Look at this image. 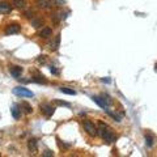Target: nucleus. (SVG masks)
Segmentation results:
<instances>
[{
  "label": "nucleus",
  "mask_w": 157,
  "mask_h": 157,
  "mask_svg": "<svg viewBox=\"0 0 157 157\" xmlns=\"http://www.w3.org/2000/svg\"><path fill=\"white\" fill-rule=\"evenodd\" d=\"M22 71H24L22 67H20V66H12V67H9V72H11V75L13 77H16V79L21 77Z\"/></svg>",
  "instance_id": "nucleus-6"
},
{
  "label": "nucleus",
  "mask_w": 157,
  "mask_h": 157,
  "mask_svg": "<svg viewBox=\"0 0 157 157\" xmlns=\"http://www.w3.org/2000/svg\"><path fill=\"white\" fill-rule=\"evenodd\" d=\"M39 107H41V111H42L47 118L51 117V115L54 114V111H55V109L52 107V106L50 105V103H42V105H41Z\"/></svg>",
  "instance_id": "nucleus-4"
},
{
  "label": "nucleus",
  "mask_w": 157,
  "mask_h": 157,
  "mask_svg": "<svg viewBox=\"0 0 157 157\" xmlns=\"http://www.w3.org/2000/svg\"><path fill=\"white\" fill-rule=\"evenodd\" d=\"M21 31V26L18 24H11L5 28V34L11 35V34H18Z\"/></svg>",
  "instance_id": "nucleus-3"
},
{
  "label": "nucleus",
  "mask_w": 157,
  "mask_h": 157,
  "mask_svg": "<svg viewBox=\"0 0 157 157\" xmlns=\"http://www.w3.org/2000/svg\"><path fill=\"white\" fill-rule=\"evenodd\" d=\"M84 130L86 131V134L89 136H96L97 135V126L94 124L93 122H90V120H85L84 122Z\"/></svg>",
  "instance_id": "nucleus-2"
},
{
  "label": "nucleus",
  "mask_w": 157,
  "mask_h": 157,
  "mask_svg": "<svg viewBox=\"0 0 157 157\" xmlns=\"http://www.w3.org/2000/svg\"><path fill=\"white\" fill-rule=\"evenodd\" d=\"M101 97H102V98H103V101H105V102H106V103H107V105H111V103H113L111 98L109 97L107 94H102V96H101Z\"/></svg>",
  "instance_id": "nucleus-22"
},
{
  "label": "nucleus",
  "mask_w": 157,
  "mask_h": 157,
  "mask_svg": "<svg viewBox=\"0 0 157 157\" xmlns=\"http://www.w3.org/2000/svg\"><path fill=\"white\" fill-rule=\"evenodd\" d=\"M60 92L64 94H68V96H75V94H76V90L69 89V88H60Z\"/></svg>",
  "instance_id": "nucleus-18"
},
{
  "label": "nucleus",
  "mask_w": 157,
  "mask_h": 157,
  "mask_svg": "<svg viewBox=\"0 0 157 157\" xmlns=\"http://www.w3.org/2000/svg\"><path fill=\"white\" fill-rule=\"evenodd\" d=\"M55 102H56V105H59V106H66V107H71V103H69V102H66V101L55 100Z\"/></svg>",
  "instance_id": "nucleus-21"
},
{
  "label": "nucleus",
  "mask_w": 157,
  "mask_h": 157,
  "mask_svg": "<svg viewBox=\"0 0 157 157\" xmlns=\"http://www.w3.org/2000/svg\"><path fill=\"white\" fill-rule=\"evenodd\" d=\"M43 156L45 157H51V156H54V152L50 151V149H47V151L43 152Z\"/></svg>",
  "instance_id": "nucleus-23"
},
{
  "label": "nucleus",
  "mask_w": 157,
  "mask_h": 157,
  "mask_svg": "<svg viewBox=\"0 0 157 157\" xmlns=\"http://www.w3.org/2000/svg\"><path fill=\"white\" fill-rule=\"evenodd\" d=\"M31 81H34V83H39V84H46V83H47V80H46L43 76L34 77V79H31Z\"/></svg>",
  "instance_id": "nucleus-20"
},
{
  "label": "nucleus",
  "mask_w": 157,
  "mask_h": 157,
  "mask_svg": "<svg viewBox=\"0 0 157 157\" xmlns=\"http://www.w3.org/2000/svg\"><path fill=\"white\" fill-rule=\"evenodd\" d=\"M145 144H147L148 147H153V144H154V137H153V135L145 134Z\"/></svg>",
  "instance_id": "nucleus-15"
},
{
  "label": "nucleus",
  "mask_w": 157,
  "mask_h": 157,
  "mask_svg": "<svg viewBox=\"0 0 157 157\" xmlns=\"http://www.w3.org/2000/svg\"><path fill=\"white\" fill-rule=\"evenodd\" d=\"M13 93L18 97H34V93L30 92L29 89H26L25 86H16L13 89Z\"/></svg>",
  "instance_id": "nucleus-1"
},
{
  "label": "nucleus",
  "mask_w": 157,
  "mask_h": 157,
  "mask_svg": "<svg viewBox=\"0 0 157 157\" xmlns=\"http://www.w3.org/2000/svg\"><path fill=\"white\" fill-rule=\"evenodd\" d=\"M50 71H51L52 75H58V73H59V72L56 71V68H55V67H50Z\"/></svg>",
  "instance_id": "nucleus-26"
},
{
  "label": "nucleus",
  "mask_w": 157,
  "mask_h": 157,
  "mask_svg": "<svg viewBox=\"0 0 157 157\" xmlns=\"http://www.w3.org/2000/svg\"><path fill=\"white\" fill-rule=\"evenodd\" d=\"M102 139L105 140V141H106V143H107V144H111V143H114V141H115V139H117V136H115V134H114V132H111V131H110V130L107 128V130H106V131L102 134Z\"/></svg>",
  "instance_id": "nucleus-5"
},
{
  "label": "nucleus",
  "mask_w": 157,
  "mask_h": 157,
  "mask_svg": "<svg viewBox=\"0 0 157 157\" xmlns=\"http://www.w3.org/2000/svg\"><path fill=\"white\" fill-rule=\"evenodd\" d=\"M38 62H39V63H45L46 62V56H45V55H41V56H38Z\"/></svg>",
  "instance_id": "nucleus-25"
},
{
  "label": "nucleus",
  "mask_w": 157,
  "mask_h": 157,
  "mask_svg": "<svg viewBox=\"0 0 157 157\" xmlns=\"http://www.w3.org/2000/svg\"><path fill=\"white\" fill-rule=\"evenodd\" d=\"M102 81H103V83H110V80H109V77H106V79H102Z\"/></svg>",
  "instance_id": "nucleus-27"
},
{
  "label": "nucleus",
  "mask_w": 157,
  "mask_h": 157,
  "mask_svg": "<svg viewBox=\"0 0 157 157\" xmlns=\"http://www.w3.org/2000/svg\"><path fill=\"white\" fill-rule=\"evenodd\" d=\"M20 109H24V111H25L26 114H31V113H33V107H31L28 102H22V103H21Z\"/></svg>",
  "instance_id": "nucleus-13"
},
{
  "label": "nucleus",
  "mask_w": 157,
  "mask_h": 157,
  "mask_svg": "<svg viewBox=\"0 0 157 157\" xmlns=\"http://www.w3.org/2000/svg\"><path fill=\"white\" fill-rule=\"evenodd\" d=\"M51 33H52V30L50 28H42V30L39 31V35L42 38H49L51 35Z\"/></svg>",
  "instance_id": "nucleus-12"
},
{
  "label": "nucleus",
  "mask_w": 157,
  "mask_h": 157,
  "mask_svg": "<svg viewBox=\"0 0 157 157\" xmlns=\"http://www.w3.org/2000/svg\"><path fill=\"white\" fill-rule=\"evenodd\" d=\"M12 3H13L14 7H17V8H24L26 5V0H12Z\"/></svg>",
  "instance_id": "nucleus-16"
},
{
  "label": "nucleus",
  "mask_w": 157,
  "mask_h": 157,
  "mask_svg": "<svg viewBox=\"0 0 157 157\" xmlns=\"http://www.w3.org/2000/svg\"><path fill=\"white\" fill-rule=\"evenodd\" d=\"M37 148H38V141H37V139H34V137H33V139H30L28 141V149L30 152H35L37 151Z\"/></svg>",
  "instance_id": "nucleus-10"
},
{
  "label": "nucleus",
  "mask_w": 157,
  "mask_h": 157,
  "mask_svg": "<svg viewBox=\"0 0 157 157\" xmlns=\"http://www.w3.org/2000/svg\"><path fill=\"white\" fill-rule=\"evenodd\" d=\"M107 128H109L107 124H105L103 122H100V123H98V127H97V134H100L101 136H102V134H103V132H105Z\"/></svg>",
  "instance_id": "nucleus-14"
},
{
  "label": "nucleus",
  "mask_w": 157,
  "mask_h": 157,
  "mask_svg": "<svg viewBox=\"0 0 157 157\" xmlns=\"http://www.w3.org/2000/svg\"><path fill=\"white\" fill-rule=\"evenodd\" d=\"M106 113H107V114L110 115V117H111L113 119L115 120V122H120V120H122V118H120V115H118V114H115V113L110 111V110H107V109H106Z\"/></svg>",
  "instance_id": "nucleus-17"
},
{
  "label": "nucleus",
  "mask_w": 157,
  "mask_h": 157,
  "mask_svg": "<svg viewBox=\"0 0 157 157\" xmlns=\"http://www.w3.org/2000/svg\"><path fill=\"white\" fill-rule=\"evenodd\" d=\"M59 43H60V35H56V38H55L54 43H51V50H58V47H59Z\"/></svg>",
  "instance_id": "nucleus-19"
},
{
  "label": "nucleus",
  "mask_w": 157,
  "mask_h": 157,
  "mask_svg": "<svg viewBox=\"0 0 157 157\" xmlns=\"http://www.w3.org/2000/svg\"><path fill=\"white\" fill-rule=\"evenodd\" d=\"M11 11H12L11 4L5 3V1L0 3V14H8V13H11Z\"/></svg>",
  "instance_id": "nucleus-8"
},
{
  "label": "nucleus",
  "mask_w": 157,
  "mask_h": 157,
  "mask_svg": "<svg viewBox=\"0 0 157 157\" xmlns=\"http://www.w3.org/2000/svg\"><path fill=\"white\" fill-rule=\"evenodd\" d=\"M92 100H93L94 102L97 103V105L100 106V107H102L103 110H106V109L109 107V105L105 102V101H103V98H102V97H98V96H93V97H92Z\"/></svg>",
  "instance_id": "nucleus-7"
},
{
  "label": "nucleus",
  "mask_w": 157,
  "mask_h": 157,
  "mask_svg": "<svg viewBox=\"0 0 157 157\" xmlns=\"http://www.w3.org/2000/svg\"><path fill=\"white\" fill-rule=\"evenodd\" d=\"M11 113H12V117H13L14 119H20V118H21L20 105H13V107H12Z\"/></svg>",
  "instance_id": "nucleus-9"
},
{
  "label": "nucleus",
  "mask_w": 157,
  "mask_h": 157,
  "mask_svg": "<svg viewBox=\"0 0 157 157\" xmlns=\"http://www.w3.org/2000/svg\"><path fill=\"white\" fill-rule=\"evenodd\" d=\"M37 5L42 9H47L51 7V0H37Z\"/></svg>",
  "instance_id": "nucleus-11"
},
{
  "label": "nucleus",
  "mask_w": 157,
  "mask_h": 157,
  "mask_svg": "<svg viewBox=\"0 0 157 157\" xmlns=\"http://www.w3.org/2000/svg\"><path fill=\"white\" fill-rule=\"evenodd\" d=\"M41 24H42V22H41V21H38V20H33V25H34L35 28H39V26H41Z\"/></svg>",
  "instance_id": "nucleus-24"
}]
</instances>
